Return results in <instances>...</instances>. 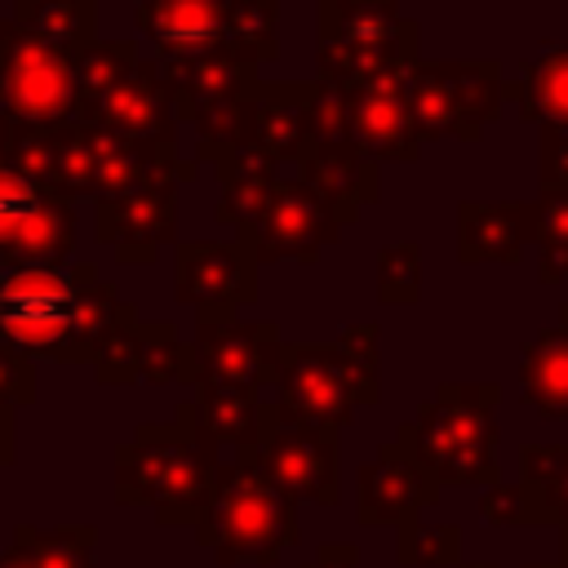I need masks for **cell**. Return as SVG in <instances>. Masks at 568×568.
<instances>
[{"mask_svg": "<svg viewBox=\"0 0 568 568\" xmlns=\"http://www.w3.org/2000/svg\"><path fill=\"white\" fill-rule=\"evenodd\" d=\"M222 444L204 430L191 399L173 422H142L129 444L115 448V501L151 506L169 528H200L222 475Z\"/></svg>", "mask_w": 568, "mask_h": 568, "instance_id": "cell-1", "label": "cell"}, {"mask_svg": "<svg viewBox=\"0 0 568 568\" xmlns=\"http://www.w3.org/2000/svg\"><path fill=\"white\" fill-rule=\"evenodd\" d=\"M275 417L342 430L355 408L382 399L377 324H351L337 342H284Z\"/></svg>", "mask_w": 568, "mask_h": 568, "instance_id": "cell-2", "label": "cell"}, {"mask_svg": "<svg viewBox=\"0 0 568 568\" xmlns=\"http://www.w3.org/2000/svg\"><path fill=\"white\" fill-rule=\"evenodd\" d=\"M497 399L493 382H444L435 399L399 426L395 444L444 488V484H497Z\"/></svg>", "mask_w": 568, "mask_h": 568, "instance_id": "cell-3", "label": "cell"}, {"mask_svg": "<svg viewBox=\"0 0 568 568\" xmlns=\"http://www.w3.org/2000/svg\"><path fill=\"white\" fill-rule=\"evenodd\" d=\"M195 541L213 550L217 564H275L280 550L297 541V501L253 462L235 457L217 475V493Z\"/></svg>", "mask_w": 568, "mask_h": 568, "instance_id": "cell-4", "label": "cell"}, {"mask_svg": "<svg viewBox=\"0 0 568 568\" xmlns=\"http://www.w3.org/2000/svg\"><path fill=\"white\" fill-rule=\"evenodd\" d=\"M93 284V262H71L67 271H0V342L27 359L62 364Z\"/></svg>", "mask_w": 568, "mask_h": 568, "instance_id": "cell-5", "label": "cell"}, {"mask_svg": "<svg viewBox=\"0 0 568 568\" xmlns=\"http://www.w3.org/2000/svg\"><path fill=\"white\" fill-rule=\"evenodd\" d=\"M408 115L422 133V142L457 138L475 142L506 106V80L501 62H417L408 71Z\"/></svg>", "mask_w": 568, "mask_h": 568, "instance_id": "cell-6", "label": "cell"}, {"mask_svg": "<svg viewBox=\"0 0 568 568\" xmlns=\"http://www.w3.org/2000/svg\"><path fill=\"white\" fill-rule=\"evenodd\" d=\"M0 84L13 124H67L75 98V58L58 44H44L13 18H0Z\"/></svg>", "mask_w": 568, "mask_h": 568, "instance_id": "cell-7", "label": "cell"}, {"mask_svg": "<svg viewBox=\"0 0 568 568\" xmlns=\"http://www.w3.org/2000/svg\"><path fill=\"white\" fill-rule=\"evenodd\" d=\"M253 462L275 488H284L293 501L333 506L342 488V430L328 426H288L271 417L262 444L253 453H235Z\"/></svg>", "mask_w": 568, "mask_h": 568, "instance_id": "cell-8", "label": "cell"}, {"mask_svg": "<svg viewBox=\"0 0 568 568\" xmlns=\"http://www.w3.org/2000/svg\"><path fill=\"white\" fill-rule=\"evenodd\" d=\"M173 293L200 320H240L257 302V257L240 240H186L173 257Z\"/></svg>", "mask_w": 568, "mask_h": 568, "instance_id": "cell-9", "label": "cell"}, {"mask_svg": "<svg viewBox=\"0 0 568 568\" xmlns=\"http://www.w3.org/2000/svg\"><path fill=\"white\" fill-rule=\"evenodd\" d=\"M195 382H222L262 395L280 386L284 337L271 320H195Z\"/></svg>", "mask_w": 568, "mask_h": 568, "instance_id": "cell-10", "label": "cell"}, {"mask_svg": "<svg viewBox=\"0 0 568 568\" xmlns=\"http://www.w3.org/2000/svg\"><path fill=\"white\" fill-rule=\"evenodd\" d=\"M337 240H342V217L302 178H280L257 226L240 235V244L257 257V266L262 262H315Z\"/></svg>", "mask_w": 568, "mask_h": 568, "instance_id": "cell-11", "label": "cell"}, {"mask_svg": "<svg viewBox=\"0 0 568 568\" xmlns=\"http://www.w3.org/2000/svg\"><path fill=\"white\" fill-rule=\"evenodd\" d=\"M93 240L129 266L155 262L160 248L178 244V186L93 200Z\"/></svg>", "mask_w": 568, "mask_h": 568, "instance_id": "cell-12", "label": "cell"}, {"mask_svg": "<svg viewBox=\"0 0 568 568\" xmlns=\"http://www.w3.org/2000/svg\"><path fill=\"white\" fill-rule=\"evenodd\" d=\"M404 89H408V71L342 89L351 111V138L373 164H413L422 155V133L408 115Z\"/></svg>", "mask_w": 568, "mask_h": 568, "instance_id": "cell-13", "label": "cell"}, {"mask_svg": "<svg viewBox=\"0 0 568 568\" xmlns=\"http://www.w3.org/2000/svg\"><path fill=\"white\" fill-rule=\"evenodd\" d=\"M439 501V484L404 453V444L386 439L355 479V515L359 524H386V528H404L413 524L426 506Z\"/></svg>", "mask_w": 568, "mask_h": 568, "instance_id": "cell-14", "label": "cell"}, {"mask_svg": "<svg viewBox=\"0 0 568 568\" xmlns=\"http://www.w3.org/2000/svg\"><path fill=\"white\" fill-rule=\"evenodd\" d=\"M93 146H98V195L93 200L178 186L195 173V160L178 155V133L133 142V138H115L111 129L93 124Z\"/></svg>", "mask_w": 568, "mask_h": 568, "instance_id": "cell-15", "label": "cell"}, {"mask_svg": "<svg viewBox=\"0 0 568 568\" xmlns=\"http://www.w3.org/2000/svg\"><path fill=\"white\" fill-rule=\"evenodd\" d=\"M151 62L173 102V115L186 124L209 106L244 102L262 84V75L253 67H240L226 53H155Z\"/></svg>", "mask_w": 568, "mask_h": 568, "instance_id": "cell-16", "label": "cell"}, {"mask_svg": "<svg viewBox=\"0 0 568 568\" xmlns=\"http://www.w3.org/2000/svg\"><path fill=\"white\" fill-rule=\"evenodd\" d=\"M306 102H311V80H262L244 98V138H240V146H253L275 169L280 164H302Z\"/></svg>", "mask_w": 568, "mask_h": 568, "instance_id": "cell-17", "label": "cell"}, {"mask_svg": "<svg viewBox=\"0 0 568 568\" xmlns=\"http://www.w3.org/2000/svg\"><path fill=\"white\" fill-rule=\"evenodd\" d=\"M320 44L355 49V53H417V18L399 4H368V0H324L320 4Z\"/></svg>", "mask_w": 568, "mask_h": 568, "instance_id": "cell-18", "label": "cell"}, {"mask_svg": "<svg viewBox=\"0 0 568 568\" xmlns=\"http://www.w3.org/2000/svg\"><path fill=\"white\" fill-rule=\"evenodd\" d=\"M297 169H302V182L315 186V191L333 204V213L342 217V226L355 222L359 209L377 204V195H382V173H377V164L355 146V138L306 142Z\"/></svg>", "mask_w": 568, "mask_h": 568, "instance_id": "cell-19", "label": "cell"}, {"mask_svg": "<svg viewBox=\"0 0 568 568\" xmlns=\"http://www.w3.org/2000/svg\"><path fill=\"white\" fill-rule=\"evenodd\" d=\"M532 244V200H462L457 204V257L519 262Z\"/></svg>", "mask_w": 568, "mask_h": 568, "instance_id": "cell-20", "label": "cell"}, {"mask_svg": "<svg viewBox=\"0 0 568 568\" xmlns=\"http://www.w3.org/2000/svg\"><path fill=\"white\" fill-rule=\"evenodd\" d=\"M133 22L155 53H222L226 0H146Z\"/></svg>", "mask_w": 568, "mask_h": 568, "instance_id": "cell-21", "label": "cell"}, {"mask_svg": "<svg viewBox=\"0 0 568 568\" xmlns=\"http://www.w3.org/2000/svg\"><path fill=\"white\" fill-rule=\"evenodd\" d=\"M213 173H217V186H222L217 222L231 231V240H240V235H248L257 226V217L266 213V204H271V195L280 186L275 164L266 155H257L253 146H235L231 155H222L213 164Z\"/></svg>", "mask_w": 568, "mask_h": 568, "instance_id": "cell-22", "label": "cell"}, {"mask_svg": "<svg viewBox=\"0 0 568 568\" xmlns=\"http://www.w3.org/2000/svg\"><path fill=\"white\" fill-rule=\"evenodd\" d=\"M93 124L111 129L115 138H133V142L178 133V115H173V102H169V93L155 75V62H138L133 75L106 98V106Z\"/></svg>", "mask_w": 568, "mask_h": 568, "instance_id": "cell-23", "label": "cell"}, {"mask_svg": "<svg viewBox=\"0 0 568 568\" xmlns=\"http://www.w3.org/2000/svg\"><path fill=\"white\" fill-rule=\"evenodd\" d=\"M75 248V204L44 195V204L22 222V231L0 248V271H67Z\"/></svg>", "mask_w": 568, "mask_h": 568, "instance_id": "cell-24", "label": "cell"}, {"mask_svg": "<svg viewBox=\"0 0 568 568\" xmlns=\"http://www.w3.org/2000/svg\"><path fill=\"white\" fill-rule=\"evenodd\" d=\"M195 413L204 422V430L217 439V444H231L235 453H253L275 417V404H266L262 395L253 390H240V386H222V382H200L195 386Z\"/></svg>", "mask_w": 568, "mask_h": 568, "instance_id": "cell-25", "label": "cell"}, {"mask_svg": "<svg viewBox=\"0 0 568 568\" xmlns=\"http://www.w3.org/2000/svg\"><path fill=\"white\" fill-rule=\"evenodd\" d=\"M506 102H515L537 129H568V44H546L528 58L519 80L506 84Z\"/></svg>", "mask_w": 568, "mask_h": 568, "instance_id": "cell-26", "label": "cell"}, {"mask_svg": "<svg viewBox=\"0 0 568 568\" xmlns=\"http://www.w3.org/2000/svg\"><path fill=\"white\" fill-rule=\"evenodd\" d=\"M519 399L541 417L568 422V333L541 328L519 355Z\"/></svg>", "mask_w": 568, "mask_h": 568, "instance_id": "cell-27", "label": "cell"}, {"mask_svg": "<svg viewBox=\"0 0 568 568\" xmlns=\"http://www.w3.org/2000/svg\"><path fill=\"white\" fill-rule=\"evenodd\" d=\"M138 40H98L75 58V98H71V120L93 124L106 106V98L133 75L138 67Z\"/></svg>", "mask_w": 568, "mask_h": 568, "instance_id": "cell-28", "label": "cell"}, {"mask_svg": "<svg viewBox=\"0 0 568 568\" xmlns=\"http://www.w3.org/2000/svg\"><path fill=\"white\" fill-rule=\"evenodd\" d=\"M222 53L240 67H266L280 58V9L266 0H226Z\"/></svg>", "mask_w": 568, "mask_h": 568, "instance_id": "cell-29", "label": "cell"}, {"mask_svg": "<svg viewBox=\"0 0 568 568\" xmlns=\"http://www.w3.org/2000/svg\"><path fill=\"white\" fill-rule=\"evenodd\" d=\"M18 27L36 31L44 44L67 49L71 58H80L89 44H98L93 27H98V9L93 0H27L9 13Z\"/></svg>", "mask_w": 568, "mask_h": 568, "instance_id": "cell-30", "label": "cell"}, {"mask_svg": "<svg viewBox=\"0 0 568 568\" xmlns=\"http://www.w3.org/2000/svg\"><path fill=\"white\" fill-rule=\"evenodd\" d=\"M98 528L93 524H58V528H13V550L31 559V568H93Z\"/></svg>", "mask_w": 568, "mask_h": 568, "instance_id": "cell-31", "label": "cell"}, {"mask_svg": "<svg viewBox=\"0 0 568 568\" xmlns=\"http://www.w3.org/2000/svg\"><path fill=\"white\" fill-rule=\"evenodd\" d=\"M138 382L146 386H191L195 382V346L178 337V324H142V359Z\"/></svg>", "mask_w": 568, "mask_h": 568, "instance_id": "cell-32", "label": "cell"}, {"mask_svg": "<svg viewBox=\"0 0 568 568\" xmlns=\"http://www.w3.org/2000/svg\"><path fill=\"white\" fill-rule=\"evenodd\" d=\"M395 555L404 568H462V528L439 519V524H404Z\"/></svg>", "mask_w": 568, "mask_h": 568, "instance_id": "cell-33", "label": "cell"}, {"mask_svg": "<svg viewBox=\"0 0 568 568\" xmlns=\"http://www.w3.org/2000/svg\"><path fill=\"white\" fill-rule=\"evenodd\" d=\"M532 244L541 253L537 271L546 284L568 280V195H537L532 200Z\"/></svg>", "mask_w": 568, "mask_h": 568, "instance_id": "cell-34", "label": "cell"}, {"mask_svg": "<svg viewBox=\"0 0 568 568\" xmlns=\"http://www.w3.org/2000/svg\"><path fill=\"white\" fill-rule=\"evenodd\" d=\"M422 297V248L413 240L386 244L377 253V302L382 306H413Z\"/></svg>", "mask_w": 568, "mask_h": 568, "instance_id": "cell-35", "label": "cell"}, {"mask_svg": "<svg viewBox=\"0 0 568 568\" xmlns=\"http://www.w3.org/2000/svg\"><path fill=\"white\" fill-rule=\"evenodd\" d=\"M49 191H40L36 182H27L18 169H9L0 160V248L22 231V222L44 204Z\"/></svg>", "mask_w": 568, "mask_h": 568, "instance_id": "cell-36", "label": "cell"}, {"mask_svg": "<svg viewBox=\"0 0 568 568\" xmlns=\"http://www.w3.org/2000/svg\"><path fill=\"white\" fill-rule=\"evenodd\" d=\"M138 359H142V324H129L102 346V355L93 359V377L102 386H133L138 382Z\"/></svg>", "mask_w": 568, "mask_h": 568, "instance_id": "cell-37", "label": "cell"}, {"mask_svg": "<svg viewBox=\"0 0 568 568\" xmlns=\"http://www.w3.org/2000/svg\"><path fill=\"white\" fill-rule=\"evenodd\" d=\"M36 404V364L0 342V408Z\"/></svg>", "mask_w": 568, "mask_h": 568, "instance_id": "cell-38", "label": "cell"}, {"mask_svg": "<svg viewBox=\"0 0 568 568\" xmlns=\"http://www.w3.org/2000/svg\"><path fill=\"white\" fill-rule=\"evenodd\" d=\"M537 178L541 195H568V129H541Z\"/></svg>", "mask_w": 568, "mask_h": 568, "instance_id": "cell-39", "label": "cell"}, {"mask_svg": "<svg viewBox=\"0 0 568 568\" xmlns=\"http://www.w3.org/2000/svg\"><path fill=\"white\" fill-rule=\"evenodd\" d=\"M479 515L488 524H528V501H524V488L519 484H493L484 497H479Z\"/></svg>", "mask_w": 568, "mask_h": 568, "instance_id": "cell-40", "label": "cell"}, {"mask_svg": "<svg viewBox=\"0 0 568 568\" xmlns=\"http://www.w3.org/2000/svg\"><path fill=\"white\" fill-rule=\"evenodd\" d=\"M355 564H359V546L355 541H324L306 568H355Z\"/></svg>", "mask_w": 568, "mask_h": 568, "instance_id": "cell-41", "label": "cell"}, {"mask_svg": "<svg viewBox=\"0 0 568 568\" xmlns=\"http://www.w3.org/2000/svg\"><path fill=\"white\" fill-rule=\"evenodd\" d=\"M13 462V408H0V470Z\"/></svg>", "mask_w": 568, "mask_h": 568, "instance_id": "cell-42", "label": "cell"}, {"mask_svg": "<svg viewBox=\"0 0 568 568\" xmlns=\"http://www.w3.org/2000/svg\"><path fill=\"white\" fill-rule=\"evenodd\" d=\"M0 568H31V559H27L22 550H13V546H9V550L0 555Z\"/></svg>", "mask_w": 568, "mask_h": 568, "instance_id": "cell-43", "label": "cell"}, {"mask_svg": "<svg viewBox=\"0 0 568 568\" xmlns=\"http://www.w3.org/2000/svg\"><path fill=\"white\" fill-rule=\"evenodd\" d=\"M559 564L568 568V528H559Z\"/></svg>", "mask_w": 568, "mask_h": 568, "instance_id": "cell-44", "label": "cell"}, {"mask_svg": "<svg viewBox=\"0 0 568 568\" xmlns=\"http://www.w3.org/2000/svg\"><path fill=\"white\" fill-rule=\"evenodd\" d=\"M559 328H564V333H568V302H564V306H559Z\"/></svg>", "mask_w": 568, "mask_h": 568, "instance_id": "cell-45", "label": "cell"}, {"mask_svg": "<svg viewBox=\"0 0 568 568\" xmlns=\"http://www.w3.org/2000/svg\"><path fill=\"white\" fill-rule=\"evenodd\" d=\"M528 568H564V564H528Z\"/></svg>", "mask_w": 568, "mask_h": 568, "instance_id": "cell-46", "label": "cell"}, {"mask_svg": "<svg viewBox=\"0 0 568 568\" xmlns=\"http://www.w3.org/2000/svg\"><path fill=\"white\" fill-rule=\"evenodd\" d=\"M462 568H493V564H462Z\"/></svg>", "mask_w": 568, "mask_h": 568, "instance_id": "cell-47", "label": "cell"}]
</instances>
